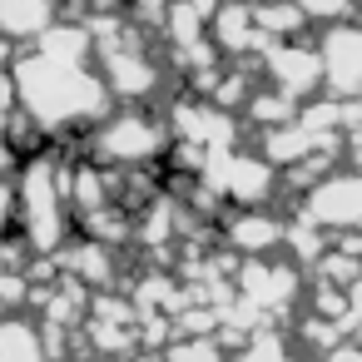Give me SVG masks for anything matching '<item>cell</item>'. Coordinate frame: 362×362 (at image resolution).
<instances>
[{
  "mask_svg": "<svg viewBox=\"0 0 362 362\" xmlns=\"http://www.w3.org/2000/svg\"><path fill=\"white\" fill-rule=\"evenodd\" d=\"M21 95H25V105L35 110V119H50V124L80 119L85 105L100 110V90H95L80 70H60L55 60H45V65H40V60L21 65Z\"/></svg>",
  "mask_w": 362,
  "mask_h": 362,
  "instance_id": "cell-1",
  "label": "cell"
},
{
  "mask_svg": "<svg viewBox=\"0 0 362 362\" xmlns=\"http://www.w3.org/2000/svg\"><path fill=\"white\" fill-rule=\"evenodd\" d=\"M100 149L110 159H144L154 149V124H144L139 115H124V119L110 124V134L100 139Z\"/></svg>",
  "mask_w": 362,
  "mask_h": 362,
  "instance_id": "cell-2",
  "label": "cell"
},
{
  "mask_svg": "<svg viewBox=\"0 0 362 362\" xmlns=\"http://www.w3.org/2000/svg\"><path fill=\"white\" fill-rule=\"evenodd\" d=\"M50 21V0H0V25L11 35H30Z\"/></svg>",
  "mask_w": 362,
  "mask_h": 362,
  "instance_id": "cell-3",
  "label": "cell"
},
{
  "mask_svg": "<svg viewBox=\"0 0 362 362\" xmlns=\"http://www.w3.org/2000/svg\"><path fill=\"white\" fill-rule=\"evenodd\" d=\"M352 209H357V199H352L347 179L317 189V199H313V218H327V223H352Z\"/></svg>",
  "mask_w": 362,
  "mask_h": 362,
  "instance_id": "cell-4",
  "label": "cell"
},
{
  "mask_svg": "<svg viewBox=\"0 0 362 362\" xmlns=\"http://www.w3.org/2000/svg\"><path fill=\"white\" fill-rule=\"evenodd\" d=\"M95 6H115V0H95Z\"/></svg>",
  "mask_w": 362,
  "mask_h": 362,
  "instance_id": "cell-5",
  "label": "cell"
}]
</instances>
